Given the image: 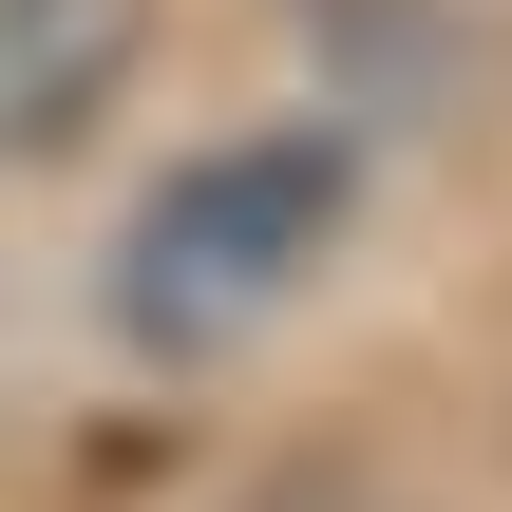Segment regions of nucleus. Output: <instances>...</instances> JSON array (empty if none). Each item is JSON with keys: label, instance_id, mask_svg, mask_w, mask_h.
Here are the masks:
<instances>
[{"label": "nucleus", "instance_id": "obj_2", "mask_svg": "<svg viewBox=\"0 0 512 512\" xmlns=\"http://www.w3.org/2000/svg\"><path fill=\"white\" fill-rule=\"evenodd\" d=\"M152 76V0H0V171H76Z\"/></svg>", "mask_w": 512, "mask_h": 512}, {"label": "nucleus", "instance_id": "obj_1", "mask_svg": "<svg viewBox=\"0 0 512 512\" xmlns=\"http://www.w3.org/2000/svg\"><path fill=\"white\" fill-rule=\"evenodd\" d=\"M361 228V133L342 114H266V133H190L133 228H114V323L209 361V342H266Z\"/></svg>", "mask_w": 512, "mask_h": 512}]
</instances>
